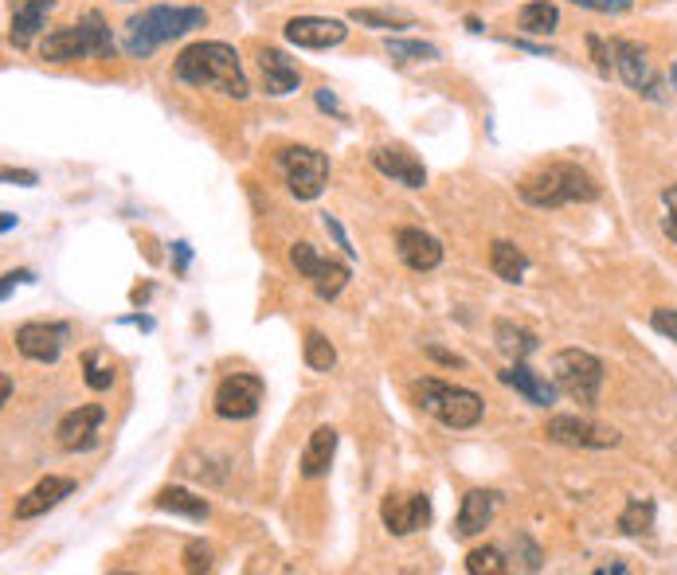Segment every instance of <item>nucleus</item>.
Instances as JSON below:
<instances>
[{
  "label": "nucleus",
  "instance_id": "obj_1",
  "mask_svg": "<svg viewBox=\"0 0 677 575\" xmlns=\"http://www.w3.org/2000/svg\"><path fill=\"white\" fill-rule=\"evenodd\" d=\"M173 75L181 79L184 87H200V90H220L227 98L243 102L251 94V83L243 75V63H239V51L224 40H200V44H188L173 63Z\"/></svg>",
  "mask_w": 677,
  "mask_h": 575
},
{
  "label": "nucleus",
  "instance_id": "obj_2",
  "mask_svg": "<svg viewBox=\"0 0 677 575\" xmlns=\"http://www.w3.org/2000/svg\"><path fill=\"white\" fill-rule=\"evenodd\" d=\"M204 24H208L204 8H192V4H153V8H145V12H137V16L126 20V51L134 59H145L161 44L181 40V36L204 28Z\"/></svg>",
  "mask_w": 677,
  "mask_h": 575
},
{
  "label": "nucleus",
  "instance_id": "obj_3",
  "mask_svg": "<svg viewBox=\"0 0 677 575\" xmlns=\"http://www.w3.org/2000/svg\"><path fill=\"white\" fill-rule=\"evenodd\" d=\"M517 196L529 204V208H568V204H591L599 200V184L591 173H584L580 165H568V161H552L541 165L537 173L517 184Z\"/></svg>",
  "mask_w": 677,
  "mask_h": 575
},
{
  "label": "nucleus",
  "instance_id": "obj_4",
  "mask_svg": "<svg viewBox=\"0 0 677 575\" xmlns=\"http://www.w3.org/2000/svg\"><path fill=\"white\" fill-rule=\"evenodd\" d=\"M411 399H415L419 411L435 415V419H439L443 427H451V431H470V427H478L482 415H486V403H482L478 392L458 388V384H443V380H435V376L415 380V384H411Z\"/></svg>",
  "mask_w": 677,
  "mask_h": 575
},
{
  "label": "nucleus",
  "instance_id": "obj_5",
  "mask_svg": "<svg viewBox=\"0 0 677 575\" xmlns=\"http://www.w3.org/2000/svg\"><path fill=\"white\" fill-rule=\"evenodd\" d=\"M114 51V32L102 12H83L75 24L47 32L40 44V59L47 63H75V59H102Z\"/></svg>",
  "mask_w": 677,
  "mask_h": 575
},
{
  "label": "nucleus",
  "instance_id": "obj_6",
  "mask_svg": "<svg viewBox=\"0 0 677 575\" xmlns=\"http://www.w3.org/2000/svg\"><path fill=\"white\" fill-rule=\"evenodd\" d=\"M552 376L556 388L580 407H595L603 392V360L584 349H560L552 356Z\"/></svg>",
  "mask_w": 677,
  "mask_h": 575
},
{
  "label": "nucleus",
  "instance_id": "obj_7",
  "mask_svg": "<svg viewBox=\"0 0 677 575\" xmlns=\"http://www.w3.org/2000/svg\"><path fill=\"white\" fill-rule=\"evenodd\" d=\"M278 169L286 177V188L294 200H317L329 184V157L310 145H282L278 149Z\"/></svg>",
  "mask_w": 677,
  "mask_h": 575
},
{
  "label": "nucleus",
  "instance_id": "obj_8",
  "mask_svg": "<svg viewBox=\"0 0 677 575\" xmlns=\"http://www.w3.org/2000/svg\"><path fill=\"white\" fill-rule=\"evenodd\" d=\"M290 266L298 270V278H306V282L314 286V294L321 302H333V298L349 286V278H353L349 263H337V259H329V255H317L310 243H294V247H290Z\"/></svg>",
  "mask_w": 677,
  "mask_h": 575
},
{
  "label": "nucleus",
  "instance_id": "obj_9",
  "mask_svg": "<svg viewBox=\"0 0 677 575\" xmlns=\"http://www.w3.org/2000/svg\"><path fill=\"white\" fill-rule=\"evenodd\" d=\"M611 59H615L619 79H623L634 94H642V98H650V102H662V98H666L662 79H658V71H654V63H650V55H646V47L642 44H634V40H615V44H611Z\"/></svg>",
  "mask_w": 677,
  "mask_h": 575
},
{
  "label": "nucleus",
  "instance_id": "obj_10",
  "mask_svg": "<svg viewBox=\"0 0 677 575\" xmlns=\"http://www.w3.org/2000/svg\"><path fill=\"white\" fill-rule=\"evenodd\" d=\"M263 396H267V384H263V376L235 372V376L220 380L212 407H216V415H220V419H235V423H239V419H251V415H259Z\"/></svg>",
  "mask_w": 677,
  "mask_h": 575
},
{
  "label": "nucleus",
  "instance_id": "obj_11",
  "mask_svg": "<svg viewBox=\"0 0 677 575\" xmlns=\"http://www.w3.org/2000/svg\"><path fill=\"white\" fill-rule=\"evenodd\" d=\"M544 435L560 446H580V450H611L619 446V431L615 427H603V423H591L580 415H552L544 423Z\"/></svg>",
  "mask_w": 677,
  "mask_h": 575
},
{
  "label": "nucleus",
  "instance_id": "obj_12",
  "mask_svg": "<svg viewBox=\"0 0 677 575\" xmlns=\"http://www.w3.org/2000/svg\"><path fill=\"white\" fill-rule=\"evenodd\" d=\"M380 521L392 536H411V532L431 525V497L427 493H388L380 501Z\"/></svg>",
  "mask_w": 677,
  "mask_h": 575
},
{
  "label": "nucleus",
  "instance_id": "obj_13",
  "mask_svg": "<svg viewBox=\"0 0 677 575\" xmlns=\"http://www.w3.org/2000/svg\"><path fill=\"white\" fill-rule=\"evenodd\" d=\"M282 36H286V44L306 47V51H329V47L345 44L349 24L333 20V16H294V20H286Z\"/></svg>",
  "mask_w": 677,
  "mask_h": 575
},
{
  "label": "nucleus",
  "instance_id": "obj_14",
  "mask_svg": "<svg viewBox=\"0 0 677 575\" xmlns=\"http://www.w3.org/2000/svg\"><path fill=\"white\" fill-rule=\"evenodd\" d=\"M20 356L36 360V364H55L63 353V341H67V325H55V321H24L16 325L12 333Z\"/></svg>",
  "mask_w": 677,
  "mask_h": 575
},
{
  "label": "nucleus",
  "instance_id": "obj_15",
  "mask_svg": "<svg viewBox=\"0 0 677 575\" xmlns=\"http://www.w3.org/2000/svg\"><path fill=\"white\" fill-rule=\"evenodd\" d=\"M102 419H106V407L102 403H87V407H75L59 419L55 427V439L63 450L79 454V450H91L98 446V435H102Z\"/></svg>",
  "mask_w": 677,
  "mask_h": 575
},
{
  "label": "nucleus",
  "instance_id": "obj_16",
  "mask_svg": "<svg viewBox=\"0 0 677 575\" xmlns=\"http://www.w3.org/2000/svg\"><path fill=\"white\" fill-rule=\"evenodd\" d=\"M372 165H376V173H384V177L404 184V188H423L427 184L423 161L415 153H407L404 145H380V149H372Z\"/></svg>",
  "mask_w": 677,
  "mask_h": 575
},
{
  "label": "nucleus",
  "instance_id": "obj_17",
  "mask_svg": "<svg viewBox=\"0 0 677 575\" xmlns=\"http://www.w3.org/2000/svg\"><path fill=\"white\" fill-rule=\"evenodd\" d=\"M497 505H501V493H494V489H470V493L462 497V509H458L454 532H458L462 540H470V536L486 532L490 525H494Z\"/></svg>",
  "mask_w": 677,
  "mask_h": 575
},
{
  "label": "nucleus",
  "instance_id": "obj_18",
  "mask_svg": "<svg viewBox=\"0 0 677 575\" xmlns=\"http://www.w3.org/2000/svg\"><path fill=\"white\" fill-rule=\"evenodd\" d=\"M396 251L419 274H427V270H435V266L443 263V243L435 235H427L423 227H400L396 231Z\"/></svg>",
  "mask_w": 677,
  "mask_h": 575
},
{
  "label": "nucleus",
  "instance_id": "obj_19",
  "mask_svg": "<svg viewBox=\"0 0 677 575\" xmlns=\"http://www.w3.org/2000/svg\"><path fill=\"white\" fill-rule=\"evenodd\" d=\"M259 75H263V90H267L271 98H286V94H294L298 83H302L298 63H294L286 51H278V47H263V51H259Z\"/></svg>",
  "mask_w": 677,
  "mask_h": 575
},
{
  "label": "nucleus",
  "instance_id": "obj_20",
  "mask_svg": "<svg viewBox=\"0 0 677 575\" xmlns=\"http://www.w3.org/2000/svg\"><path fill=\"white\" fill-rule=\"evenodd\" d=\"M71 493H75V478L47 474L44 482H36V486L16 501V521H32V517H40V513H47V509H55L63 497H71Z\"/></svg>",
  "mask_w": 677,
  "mask_h": 575
},
{
  "label": "nucleus",
  "instance_id": "obj_21",
  "mask_svg": "<svg viewBox=\"0 0 677 575\" xmlns=\"http://www.w3.org/2000/svg\"><path fill=\"white\" fill-rule=\"evenodd\" d=\"M501 384H509V388H517L521 396L529 399V403H537V407H552L556 403V396H560V388H556V380L548 384L544 376H537L525 360H517L513 368H505L501 372Z\"/></svg>",
  "mask_w": 677,
  "mask_h": 575
},
{
  "label": "nucleus",
  "instance_id": "obj_22",
  "mask_svg": "<svg viewBox=\"0 0 677 575\" xmlns=\"http://www.w3.org/2000/svg\"><path fill=\"white\" fill-rule=\"evenodd\" d=\"M51 8H55V0H20V8L12 16V28H8V40L16 47H28L47 28Z\"/></svg>",
  "mask_w": 677,
  "mask_h": 575
},
{
  "label": "nucleus",
  "instance_id": "obj_23",
  "mask_svg": "<svg viewBox=\"0 0 677 575\" xmlns=\"http://www.w3.org/2000/svg\"><path fill=\"white\" fill-rule=\"evenodd\" d=\"M333 454H337V431L333 427H317L314 435H310V443H306V450H302V474L306 478L329 474Z\"/></svg>",
  "mask_w": 677,
  "mask_h": 575
},
{
  "label": "nucleus",
  "instance_id": "obj_24",
  "mask_svg": "<svg viewBox=\"0 0 677 575\" xmlns=\"http://www.w3.org/2000/svg\"><path fill=\"white\" fill-rule=\"evenodd\" d=\"M494 341L497 349L505 356H513V360H525V356H533L541 349V341H537V333L533 329H525V325H517V321H494Z\"/></svg>",
  "mask_w": 677,
  "mask_h": 575
},
{
  "label": "nucleus",
  "instance_id": "obj_25",
  "mask_svg": "<svg viewBox=\"0 0 677 575\" xmlns=\"http://www.w3.org/2000/svg\"><path fill=\"white\" fill-rule=\"evenodd\" d=\"M490 270H494L501 282H525V270H529V255L517 247V243H509V239H497L494 247H490Z\"/></svg>",
  "mask_w": 677,
  "mask_h": 575
},
{
  "label": "nucleus",
  "instance_id": "obj_26",
  "mask_svg": "<svg viewBox=\"0 0 677 575\" xmlns=\"http://www.w3.org/2000/svg\"><path fill=\"white\" fill-rule=\"evenodd\" d=\"M153 505H157V509H165V513L188 517V521H208V513H212L204 497H196V493H188V489H181V486L161 489V493L153 497Z\"/></svg>",
  "mask_w": 677,
  "mask_h": 575
},
{
  "label": "nucleus",
  "instance_id": "obj_27",
  "mask_svg": "<svg viewBox=\"0 0 677 575\" xmlns=\"http://www.w3.org/2000/svg\"><path fill=\"white\" fill-rule=\"evenodd\" d=\"M517 24H521V32H529V36H552L556 24H560V8H556L552 0H529V4L517 12Z\"/></svg>",
  "mask_w": 677,
  "mask_h": 575
},
{
  "label": "nucleus",
  "instance_id": "obj_28",
  "mask_svg": "<svg viewBox=\"0 0 677 575\" xmlns=\"http://www.w3.org/2000/svg\"><path fill=\"white\" fill-rule=\"evenodd\" d=\"M353 24L361 28H372V32H400V28H415L411 16H400V12H380V8H353L349 12Z\"/></svg>",
  "mask_w": 677,
  "mask_h": 575
},
{
  "label": "nucleus",
  "instance_id": "obj_29",
  "mask_svg": "<svg viewBox=\"0 0 677 575\" xmlns=\"http://www.w3.org/2000/svg\"><path fill=\"white\" fill-rule=\"evenodd\" d=\"M619 529L627 536H646L654 529V501L650 497H631L627 509L619 513Z\"/></svg>",
  "mask_w": 677,
  "mask_h": 575
},
{
  "label": "nucleus",
  "instance_id": "obj_30",
  "mask_svg": "<svg viewBox=\"0 0 677 575\" xmlns=\"http://www.w3.org/2000/svg\"><path fill=\"white\" fill-rule=\"evenodd\" d=\"M302 356H306V364H310L314 372H333V368H337V349H333V345H329V337H325V333H317V329L306 333V341H302Z\"/></svg>",
  "mask_w": 677,
  "mask_h": 575
},
{
  "label": "nucleus",
  "instance_id": "obj_31",
  "mask_svg": "<svg viewBox=\"0 0 677 575\" xmlns=\"http://www.w3.org/2000/svg\"><path fill=\"white\" fill-rule=\"evenodd\" d=\"M388 55L392 59H400V63H439L443 59V51L435 44H423V40H392L388 36Z\"/></svg>",
  "mask_w": 677,
  "mask_h": 575
},
{
  "label": "nucleus",
  "instance_id": "obj_32",
  "mask_svg": "<svg viewBox=\"0 0 677 575\" xmlns=\"http://www.w3.org/2000/svg\"><path fill=\"white\" fill-rule=\"evenodd\" d=\"M466 572L470 575H501V572H509V560H505V552H501L497 544H486V548H474V552L466 556Z\"/></svg>",
  "mask_w": 677,
  "mask_h": 575
},
{
  "label": "nucleus",
  "instance_id": "obj_33",
  "mask_svg": "<svg viewBox=\"0 0 677 575\" xmlns=\"http://www.w3.org/2000/svg\"><path fill=\"white\" fill-rule=\"evenodd\" d=\"M212 564H216V556H212V548L204 540H192L184 548V572H212Z\"/></svg>",
  "mask_w": 677,
  "mask_h": 575
},
{
  "label": "nucleus",
  "instance_id": "obj_34",
  "mask_svg": "<svg viewBox=\"0 0 677 575\" xmlns=\"http://www.w3.org/2000/svg\"><path fill=\"white\" fill-rule=\"evenodd\" d=\"M83 368H87V388H94V392H106L114 384V368L98 364V353L83 356Z\"/></svg>",
  "mask_w": 677,
  "mask_h": 575
},
{
  "label": "nucleus",
  "instance_id": "obj_35",
  "mask_svg": "<svg viewBox=\"0 0 677 575\" xmlns=\"http://www.w3.org/2000/svg\"><path fill=\"white\" fill-rule=\"evenodd\" d=\"M513 552H521L517 560H521L525 572H541V548H537L529 536H517V540H513Z\"/></svg>",
  "mask_w": 677,
  "mask_h": 575
},
{
  "label": "nucleus",
  "instance_id": "obj_36",
  "mask_svg": "<svg viewBox=\"0 0 677 575\" xmlns=\"http://www.w3.org/2000/svg\"><path fill=\"white\" fill-rule=\"evenodd\" d=\"M650 325H654V333H662V337H670V341H677V310H654L650 313Z\"/></svg>",
  "mask_w": 677,
  "mask_h": 575
},
{
  "label": "nucleus",
  "instance_id": "obj_37",
  "mask_svg": "<svg viewBox=\"0 0 677 575\" xmlns=\"http://www.w3.org/2000/svg\"><path fill=\"white\" fill-rule=\"evenodd\" d=\"M662 204H666V216H662V231H666V235H670V239L677 243V184L662 192Z\"/></svg>",
  "mask_w": 677,
  "mask_h": 575
},
{
  "label": "nucleus",
  "instance_id": "obj_38",
  "mask_svg": "<svg viewBox=\"0 0 677 575\" xmlns=\"http://www.w3.org/2000/svg\"><path fill=\"white\" fill-rule=\"evenodd\" d=\"M321 223H325V231H329V235L337 239V247H341V251H345L349 259H357V247L349 243V235H345V227L337 223V216H329V212H325V216H321Z\"/></svg>",
  "mask_w": 677,
  "mask_h": 575
},
{
  "label": "nucleus",
  "instance_id": "obj_39",
  "mask_svg": "<svg viewBox=\"0 0 677 575\" xmlns=\"http://www.w3.org/2000/svg\"><path fill=\"white\" fill-rule=\"evenodd\" d=\"M587 47H591V59H595V67H599V75H611V47L603 44L599 36H587Z\"/></svg>",
  "mask_w": 677,
  "mask_h": 575
},
{
  "label": "nucleus",
  "instance_id": "obj_40",
  "mask_svg": "<svg viewBox=\"0 0 677 575\" xmlns=\"http://www.w3.org/2000/svg\"><path fill=\"white\" fill-rule=\"evenodd\" d=\"M580 8H591V12H631L634 0H572Z\"/></svg>",
  "mask_w": 677,
  "mask_h": 575
},
{
  "label": "nucleus",
  "instance_id": "obj_41",
  "mask_svg": "<svg viewBox=\"0 0 677 575\" xmlns=\"http://www.w3.org/2000/svg\"><path fill=\"white\" fill-rule=\"evenodd\" d=\"M317 106L325 110V114H333V118H345V110H341V102H337V94L325 87V90H317Z\"/></svg>",
  "mask_w": 677,
  "mask_h": 575
},
{
  "label": "nucleus",
  "instance_id": "obj_42",
  "mask_svg": "<svg viewBox=\"0 0 677 575\" xmlns=\"http://www.w3.org/2000/svg\"><path fill=\"white\" fill-rule=\"evenodd\" d=\"M423 353L431 356V360H439V364H447V368H462V364H466L462 356L447 353V349H439V345H423Z\"/></svg>",
  "mask_w": 677,
  "mask_h": 575
},
{
  "label": "nucleus",
  "instance_id": "obj_43",
  "mask_svg": "<svg viewBox=\"0 0 677 575\" xmlns=\"http://www.w3.org/2000/svg\"><path fill=\"white\" fill-rule=\"evenodd\" d=\"M4 180H8V184H24V188H32V184H36V173H28V169H4Z\"/></svg>",
  "mask_w": 677,
  "mask_h": 575
},
{
  "label": "nucleus",
  "instance_id": "obj_44",
  "mask_svg": "<svg viewBox=\"0 0 677 575\" xmlns=\"http://www.w3.org/2000/svg\"><path fill=\"white\" fill-rule=\"evenodd\" d=\"M0 399H4V403H8V399H12V376H8V372H4V376H0Z\"/></svg>",
  "mask_w": 677,
  "mask_h": 575
},
{
  "label": "nucleus",
  "instance_id": "obj_45",
  "mask_svg": "<svg viewBox=\"0 0 677 575\" xmlns=\"http://www.w3.org/2000/svg\"><path fill=\"white\" fill-rule=\"evenodd\" d=\"M188 266V243H177V270Z\"/></svg>",
  "mask_w": 677,
  "mask_h": 575
},
{
  "label": "nucleus",
  "instance_id": "obj_46",
  "mask_svg": "<svg viewBox=\"0 0 677 575\" xmlns=\"http://www.w3.org/2000/svg\"><path fill=\"white\" fill-rule=\"evenodd\" d=\"M0 216H4V220H0L4 231H12V227H16V216H12V212H0Z\"/></svg>",
  "mask_w": 677,
  "mask_h": 575
},
{
  "label": "nucleus",
  "instance_id": "obj_47",
  "mask_svg": "<svg viewBox=\"0 0 677 575\" xmlns=\"http://www.w3.org/2000/svg\"><path fill=\"white\" fill-rule=\"evenodd\" d=\"M670 87L677 90V59H674V67H670Z\"/></svg>",
  "mask_w": 677,
  "mask_h": 575
}]
</instances>
